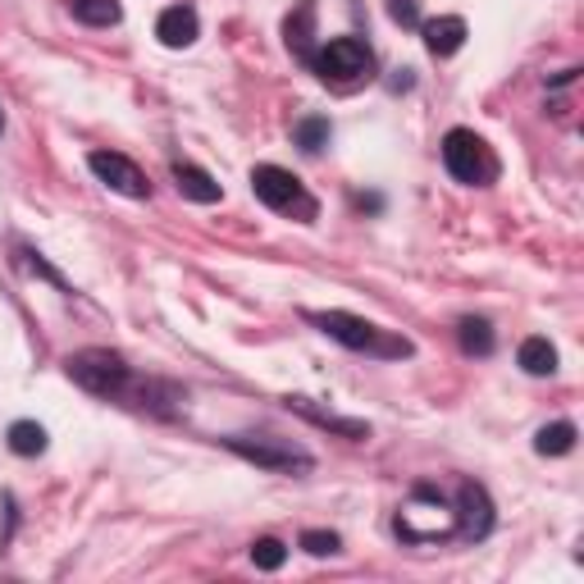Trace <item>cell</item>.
<instances>
[{"instance_id": "cell-20", "label": "cell", "mask_w": 584, "mask_h": 584, "mask_svg": "<svg viewBox=\"0 0 584 584\" xmlns=\"http://www.w3.org/2000/svg\"><path fill=\"white\" fill-rule=\"evenodd\" d=\"M324 142H329V119H320V114L301 119V124H297V146H306V151H320Z\"/></svg>"}, {"instance_id": "cell-13", "label": "cell", "mask_w": 584, "mask_h": 584, "mask_svg": "<svg viewBox=\"0 0 584 584\" xmlns=\"http://www.w3.org/2000/svg\"><path fill=\"white\" fill-rule=\"evenodd\" d=\"M288 46L301 55V59H316V46H311V37H316V5L311 0H301V5L288 14Z\"/></svg>"}, {"instance_id": "cell-19", "label": "cell", "mask_w": 584, "mask_h": 584, "mask_svg": "<svg viewBox=\"0 0 584 584\" xmlns=\"http://www.w3.org/2000/svg\"><path fill=\"white\" fill-rule=\"evenodd\" d=\"M252 562H256L261 571H279V566L288 562V548H284L279 539H256V543H252Z\"/></svg>"}, {"instance_id": "cell-11", "label": "cell", "mask_w": 584, "mask_h": 584, "mask_svg": "<svg viewBox=\"0 0 584 584\" xmlns=\"http://www.w3.org/2000/svg\"><path fill=\"white\" fill-rule=\"evenodd\" d=\"M425 46H429V55H439V59H448V55H456L461 46H466V19H456V14H439V19H429L425 27Z\"/></svg>"}, {"instance_id": "cell-5", "label": "cell", "mask_w": 584, "mask_h": 584, "mask_svg": "<svg viewBox=\"0 0 584 584\" xmlns=\"http://www.w3.org/2000/svg\"><path fill=\"white\" fill-rule=\"evenodd\" d=\"M224 448L238 452L242 461H252V466H261V471H274V475H306L316 466L301 448H293L284 439H242L238 434V439H224Z\"/></svg>"}, {"instance_id": "cell-3", "label": "cell", "mask_w": 584, "mask_h": 584, "mask_svg": "<svg viewBox=\"0 0 584 584\" xmlns=\"http://www.w3.org/2000/svg\"><path fill=\"white\" fill-rule=\"evenodd\" d=\"M443 165L456 183H471V188H484V183L498 178V161L494 151H488V142L471 129H452L443 137Z\"/></svg>"}, {"instance_id": "cell-7", "label": "cell", "mask_w": 584, "mask_h": 584, "mask_svg": "<svg viewBox=\"0 0 584 584\" xmlns=\"http://www.w3.org/2000/svg\"><path fill=\"white\" fill-rule=\"evenodd\" d=\"M87 165H91V174H97L110 192H119V197H133V201H146L151 197V183H146V174L129 161V156H119V151H91L87 156Z\"/></svg>"}, {"instance_id": "cell-8", "label": "cell", "mask_w": 584, "mask_h": 584, "mask_svg": "<svg viewBox=\"0 0 584 584\" xmlns=\"http://www.w3.org/2000/svg\"><path fill=\"white\" fill-rule=\"evenodd\" d=\"M461 535L466 539H484L488 530H494V503H488V494L480 484H461Z\"/></svg>"}, {"instance_id": "cell-6", "label": "cell", "mask_w": 584, "mask_h": 584, "mask_svg": "<svg viewBox=\"0 0 584 584\" xmlns=\"http://www.w3.org/2000/svg\"><path fill=\"white\" fill-rule=\"evenodd\" d=\"M311 65L320 69V78H333V82H356L375 69V55L361 37H333L316 51Z\"/></svg>"}, {"instance_id": "cell-14", "label": "cell", "mask_w": 584, "mask_h": 584, "mask_svg": "<svg viewBox=\"0 0 584 584\" xmlns=\"http://www.w3.org/2000/svg\"><path fill=\"white\" fill-rule=\"evenodd\" d=\"M516 361H520V371H526V375H552V371H558V348H552L548 338H526L520 352H516Z\"/></svg>"}, {"instance_id": "cell-10", "label": "cell", "mask_w": 584, "mask_h": 584, "mask_svg": "<svg viewBox=\"0 0 584 584\" xmlns=\"http://www.w3.org/2000/svg\"><path fill=\"white\" fill-rule=\"evenodd\" d=\"M288 411H297L301 420H311L320 429H333V434H343V439H371V425L348 420V416H338V411H324V407L311 403V397H288Z\"/></svg>"}, {"instance_id": "cell-16", "label": "cell", "mask_w": 584, "mask_h": 584, "mask_svg": "<svg viewBox=\"0 0 584 584\" xmlns=\"http://www.w3.org/2000/svg\"><path fill=\"white\" fill-rule=\"evenodd\" d=\"M5 439H10V452H19V456H42L46 452V429L37 420H14Z\"/></svg>"}, {"instance_id": "cell-22", "label": "cell", "mask_w": 584, "mask_h": 584, "mask_svg": "<svg viewBox=\"0 0 584 584\" xmlns=\"http://www.w3.org/2000/svg\"><path fill=\"white\" fill-rule=\"evenodd\" d=\"M388 14H393V23H403V27L420 23V5H416V0H388Z\"/></svg>"}, {"instance_id": "cell-9", "label": "cell", "mask_w": 584, "mask_h": 584, "mask_svg": "<svg viewBox=\"0 0 584 584\" xmlns=\"http://www.w3.org/2000/svg\"><path fill=\"white\" fill-rule=\"evenodd\" d=\"M197 33H201V23H197V10H192V5H169V10H161V19H156V37H161L169 51L192 46Z\"/></svg>"}, {"instance_id": "cell-21", "label": "cell", "mask_w": 584, "mask_h": 584, "mask_svg": "<svg viewBox=\"0 0 584 584\" xmlns=\"http://www.w3.org/2000/svg\"><path fill=\"white\" fill-rule=\"evenodd\" d=\"M301 548L311 552V558H329V552H338V535L333 530H306L301 535Z\"/></svg>"}, {"instance_id": "cell-15", "label": "cell", "mask_w": 584, "mask_h": 584, "mask_svg": "<svg viewBox=\"0 0 584 584\" xmlns=\"http://www.w3.org/2000/svg\"><path fill=\"white\" fill-rule=\"evenodd\" d=\"M575 448V425L571 420H558V425H543L535 434V452L539 456H566Z\"/></svg>"}, {"instance_id": "cell-17", "label": "cell", "mask_w": 584, "mask_h": 584, "mask_svg": "<svg viewBox=\"0 0 584 584\" xmlns=\"http://www.w3.org/2000/svg\"><path fill=\"white\" fill-rule=\"evenodd\" d=\"M456 338H461V352H471V356H488L494 352V324L488 320H461L456 324Z\"/></svg>"}, {"instance_id": "cell-18", "label": "cell", "mask_w": 584, "mask_h": 584, "mask_svg": "<svg viewBox=\"0 0 584 584\" xmlns=\"http://www.w3.org/2000/svg\"><path fill=\"white\" fill-rule=\"evenodd\" d=\"M74 19H82L91 27H110V23H119V0H74Z\"/></svg>"}, {"instance_id": "cell-1", "label": "cell", "mask_w": 584, "mask_h": 584, "mask_svg": "<svg viewBox=\"0 0 584 584\" xmlns=\"http://www.w3.org/2000/svg\"><path fill=\"white\" fill-rule=\"evenodd\" d=\"M320 333H329L333 343H343L352 352H365V356H379V361H397V356H411V343L403 333H388L371 320H361L352 311H306Z\"/></svg>"}, {"instance_id": "cell-24", "label": "cell", "mask_w": 584, "mask_h": 584, "mask_svg": "<svg viewBox=\"0 0 584 584\" xmlns=\"http://www.w3.org/2000/svg\"><path fill=\"white\" fill-rule=\"evenodd\" d=\"M0 133H5V114H0Z\"/></svg>"}, {"instance_id": "cell-4", "label": "cell", "mask_w": 584, "mask_h": 584, "mask_svg": "<svg viewBox=\"0 0 584 584\" xmlns=\"http://www.w3.org/2000/svg\"><path fill=\"white\" fill-rule=\"evenodd\" d=\"M252 192H256L269 210L297 214V220H316V201L306 197L301 178H297L293 169H279V165H256V169H252Z\"/></svg>"}, {"instance_id": "cell-2", "label": "cell", "mask_w": 584, "mask_h": 584, "mask_svg": "<svg viewBox=\"0 0 584 584\" xmlns=\"http://www.w3.org/2000/svg\"><path fill=\"white\" fill-rule=\"evenodd\" d=\"M65 375L87 388L91 397H119L129 384H133V371H129V361L110 352V348H87V352H74L65 361Z\"/></svg>"}, {"instance_id": "cell-23", "label": "cell", "mask_w": 584, "mask_h": 584, "mask_svg": "<svg viewBox=\"0 0 584 584\" xmlns=\"http://www.w3.org/2000/svg\"><path fill=\"white\" fill-rule=\"evenodd\" d=\"M19 261L27 265V269H33V274H42V279H51V284H59V288H65V279H59V274L37 256V252H19Z\"/></svg>"}, {"instance_id": "cell-12", "label": "cell", "mask_w": 584, "mask_h": 584, "mask_svg": "<svg viewBox=\"0 0 584 584\" xmlns=\"http://www.w3.org/2000/svg\"><path fill=\"white\" fill-rule=\"evenodd\" d=\"M174 183H178V192L188 197V201H201V206H214L224 197V188L214 183L201 165H174Z\"/></svg>"}]
</instances>
